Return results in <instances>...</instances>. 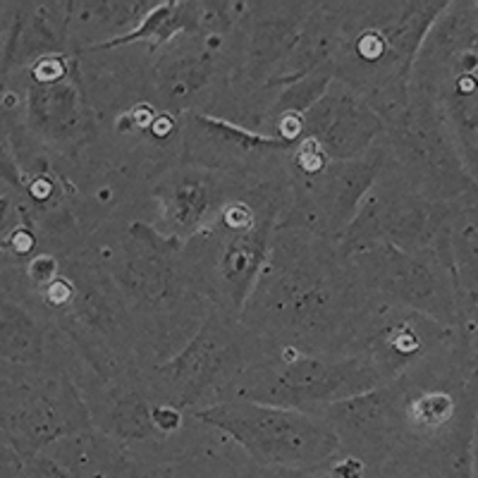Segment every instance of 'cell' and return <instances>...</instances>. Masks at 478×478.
Segmentation results:
<instances>
[{
  "label": "cell",
  "mask_w": 478,
  "mask_h": 478,
  "mask_svg": "<svg viewBox=\"0 0 478 478\" xmlns=\"http://www.w3.org/2000/svg\"><path fill=\"white\" fill-rule=\"evenodd\" d=\"M351 373H359V364L326 366L321 361L296 359L280 378V388L299 397H328L349 381Z\"/></svg>",
  "instance_id": "cell-3"
},
{
  "label": "cell",
  "mask_w": 478,
  "mask_h": 478,
  "mask_svg": "<svg viewBox=\"0 0 478 478\" xmlns=\"http://www.w3.org/2000/svg\"><path fill=\"white\" fill-rule=\"evenodd\" d=\"M228 223L230 225H249V221H251V213H249V208H244V206H234V208H230L228 211Z\"/></svg>",
  "instance_id": "cell-11"
},
{
  "label": "cell",
  "mask_w": 478,
  "mask_h": 478,
  "mask_svg": "<svg viewBox=\"0 0 478 478\" xmlns=\"http://www.w3.org/2000/svg\"><path fill=\"white\" fill-rule=\"evenodd\" d=\"M151 423L161 431H175L180 426V414L173 409H153L151 411Z\"/></svg>",
  "instance_id": "cell-9"
},
{
  "label": "cell",
  "mask_w": 478,
  "mask_h": 478,
  "mask_svg": "<svg viewBox=\"0 0 478 478\" xmlns=\"http://www.w3.org/2000/svg\"><path fill=\"white\" fill-rule=\"evenodd\" d=\"M309 478H335V476H309Z\"/></svg>",
  "instance_id": "cell-14"
},
{
  "label": "cell",
  "mask_w": 478,
  "mask_h": 478,
  "mask_svg": "<svg viewBox=\"0 0 478 478\" xmlns=\"http://www.w3.org/2000/svg\"><path fill=\"white\" fill-rule=\"evenodd\" d=\"M321 146H318V141H306L304 146H301L299 151V163L301 168L306 170H318L321 168Z\"/></svg>",
  "instance_id": "cell-8"
},
{
  "label": "cell",
  "mask_w": 478,
  "mask_h": 478,
  "mask_svg": "<svg viewBox=\"0 0 478 478\" xmlns=\"http://www.w3.org/2000/svg\"><path fill=\"white\" fill-rule=\"evenodd\" d=\"M196 416L232 436L251 457L263 464L313 466L337 449L335 431L296 411L228 402L199 411Z\"/></svg>",
  "instance_id": "cell-1"
},
{
  "label": "cell",
  "mask_w": 478,
  "mask_h": 478,
  "mask_svg": "<svg viewBox=\"0 0 478 478\" xmlns=\"http://www.w3.org/2000/svg\"><path fill=\"white\" fill-rule=\"evenodd\" d=\"M452 414V399L445 392H428L411 404V416L419 426L436 428L449 419Z\"/></svg>",
  "instance_id": "cell-7"
},
{
  "label": "cell",
  "mask_w": 478,
  "mask_h": 478,
  "mask_svg": "<svg viewBox=\"0 0 478 478\" xmlns=\"http://www.w3.org/2000/svg\"><path fill=\"white\" fill-rule=\"evenodd\" d=\"M34 478H67V476L60 474V471L53 464H43L41 469H38L36 474H34Z\"/></svg>",
  "instance_id": "cell-12"
},
{
  "label": "cell",
  "mask_w": 478,
  "mask_h": 478,
  "mask_svg": "<svg viewBox=\"0 0 478 478\" xmlns=\"http://www.w3.org/2000/svg\"><path fill=\"white\" fill-rule=\"evenodd\" d=\"M136 118V125H141V127H144V125H151V111H141V108H134V113H132Z\"/></svg>",
  "instance_id": "cell-13"
},
{
  "label": "cell",
  "mask_w": 478,
  "mask_h": 478,
  "mask_svg": "<svg viewBox=\"0 0 478 478\" xmlns=\"http://www.w3.org/2000/svg\"><path fill=\"white\" fill-rule=\"evenodd\" d=\"M335 478H361L364 476V464L356 459H344L335 466Z\"/></svg>",
  "instance_id": "cell-10"
},
{
  "label": "cell",
  "mask_w": 478,
  "mask_h": 478,
  "mask_svg": "<svg viewBox=\"0 0 478 478\" xmlns=\"http://www.w3.org/2000/svg\"><path fill=\"white\" fill-rule=\"evenodd\" d=\"M3 351L5 356H13V359L22 361L34 359L41 351V337H38L34 323L19 309L8 304H5L3 316Z\"/></svg>",
  "instance_id": "cell-4"
},
{
  "label": "cell",
  "mask_w": 478,
  "mask_h": 478,
  "mask_svg": "<svg viewBox=\"0 0 478 478\" xmlns=\"http://www.w3.org/2000/svg\"><path fill=\"white\" fill-rule=\"evenodd\" d=\"M309 125L318 146L335 158L354 156L381 129L376 115L356 103L347 91L328 93L311 111Z\"/></svg>",
  "instance_id": "cell-2"
},
{
  "label": "cell",
  "mask_w": 478,
  "mask_h": 478,
  "mask_svg": "<svg viewBox=\"0 0 478 478\" xmlns=\"http://www.w3.org/2000/svg\"><path fill=\"white\" fill-rule=\"evenodd\" d=\"M213 361H216L213 344L206 337H199L175 361L173 368H170V376L180 388H196L199 383L213 376Z\"/></svg>",
  "instance_id": "cell-6"
},
{
  "label": "cell",
  "mask_w": 478,
  "mask_h": 478,
  "mask_svg": "<svg viewBox=\"0 0 478 478\" xmlns=\"http://www.w3.org/2000/svg\"><path fill=\"white\" fill-rule=\"evenodd\" d=\"M184 5L180 3H168L161 5L158 10H153L148 15V19L141 26H136L132 34L127 36H118L113 41L101 43L98 48H115V46H122V43H132V41H139V38H151V41H166L168 36H173L175 31H180L184 22Z\"/></svg>",
  "instance_id": "cell-5"
}]
</instances>
